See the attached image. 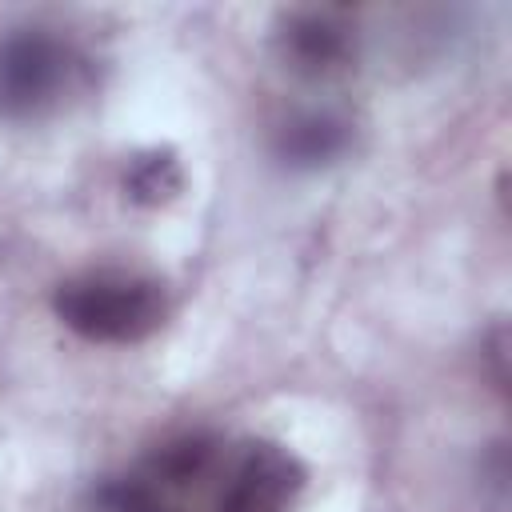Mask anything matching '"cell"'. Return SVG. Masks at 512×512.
<instances>
[{"instance_id":"6da1fadb","label":"cell","mask_w":512,"mask_h":512,"mask_svg":"<svg viewBox=\"0 0 512 512\" xmlns=\"http://www.w3.org/2000/svg\"><path fill=\"white\" fill-rule=\"evenodd\" d=\"M56 316L100 344H132L152 336L168 316V292L160 280L140 272H84L56 288Z\"/></svg>"},{"instance_id":"7a4b0ae2","label":"cell","mask_w":512,"mask_h":512,"mask_svg":"<svg viewBox=\"0 0 512 512\" xmlns=\"http://www.w3.org/2000/svg\"><path fill=\"white\" fill-rule=\"evenodd\" d=\"M68 80V56L52 36L20 32L0 44V116L48 108Z\"/></svg>"},{"instance_id":"3957f363","label":"cell","mask_w":512,"mask_h":512,"mask_svg":"<svg viewBox=\"0 0 512 512\" xmlns=\"http://www.w3.org/2000/svg\"><path fill=\"white\" fill-rule=\"evenodd\" d=\"M304 488V464L276 440L244 444L220 492V512H288Z\"/></svg>"},{"instance_id":"277c9868","label":"cell","mask_w":512,"mask_h":512,"mask_svg":"<svg viewBox=\"0 0 512 512\" xmlns=\"http://www.w3.org/2000/svg\"><path fill=\"white\" fill-rule=\"evenodd\" d=\"M276 48L296 76H332L352 60V32L332 12H292L280 24Z\"/></svg>"},{"instance_id":"5b68a950","label":"cell","mask_w":512,"mask_h":512,"mask_svg":"<svg viewBox=\"0 0 512 512\" xmlns=\"http://www.w3.org/2000/svg\"><path fill=\"white\" fill-rule=\"evenodd\" d=\"M348 144H352V124L336 112H304V116L288 120L276 136V152L292 168L332 164L336 156H344Z\"/></svg>"},{"instance_id":"8992f818","label":"cell","mask_w":512,"mask_h":512,"mask_svg":"<svg viewBox=\"0 0 512 512\" xmlns=\"http://www.w3.org/2000/svg\"><path fill=\"white\" fill-rule=\"evenodd\" d=\"M180 184H184V176H180V160L172 148H148L128 160L124 192H128V200H136L144 208L168 204L180 192Z\"/></svg>"},{"instance_id":"52a82bcc","label":"cell","mask_w":512,"mask_h":512,"mask_svg":"<svg viewBox=\"0 0 512 512\" xmlns=\"http://www.w3.org/2000/svg\"><path fill=\"white\" fill-rule=\"evenodd\" d=\"M212 460H216L212 436H180L152 456V480L160 488H188L212 468Z\"/></svg>"},{"instance_id":"ba28073f","label":"cell","mask_w":512,"mask_h":512,"mask_svg":"<svg viewBox=\"0 0 512 512\" xmlns=\"http://www.w3.org/2000/svg\"><path fill=\"white\" fill-rule=\"evenodd\" d=\"M104 512H168L152 480H112L100 488Z\"/></svg>"}]
</instances>
